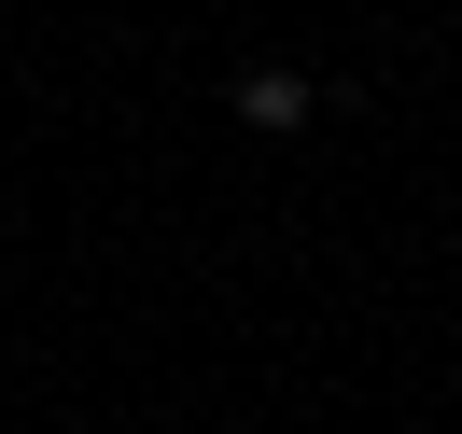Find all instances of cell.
Here are the masks:
<instances>
[{
    "instance_id": "1",
    "label": "cell",
    "mask_w": 462,
    "mask_h": 434,
    "mask_svg": "<svg viewBox=\"0 0 462 434\" xmlns=\"http://www.w3.org/2000/svg\"><path fill=\"white\" fill-rule=\"evenodd\" d=\"M238 113H253L266 141H294V126H309V70H238Z\"/></svg>"
}]
</instances>
